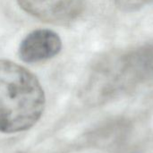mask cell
<instances>
[{
	"instance_id": "obj_3",
	"label": "cell",
	"mask_w": 153,
	"mask_h": 153,
	"mask_svg": "<svg viewBox=\"0 0 153 153\" xmlns=\"http://www.w3.org/2000/svg\"><path fill=\"white\" fill-rule=\"evenodd\" d=\"M61 48L62 41L57 33L48 29H38L22 40L18 54L23 62L33 64L56 56Z\"/></svg>"
},
{
	"instance_id": "obj_2",
	"label": "cell",
	"mask_w": 153,
	"mask_h": 153,
	"mask_svg": "<svg viewBox=\"0 0 153 153\" xmlns=\"http://www.w3.org/2000/svg\"><path fill=\"white\" fill-rule=\"evenodd\" d=\"M30 15L48 23L66 25L76 21L84 10V0H17Z\"/></svg>"
},
{
	"instance_id": "obj_1",
	"label": "cell",
	"mask_w": 153,
	"mask_h": 153,
	"mask_svg": "<svg viewBox=\"0 0 153 153\" xmlns=\"http://www.w3.org/2000/svg\"><path fill=\"white\" fill-rule=\"evenodd\" d=\"M37 77L12 61L0 59V132L12 134L33 126L45 108Z\"/></svg>"
},
{
	"instance_id": "obj_5",
	"label": "cell",
	"mask_w": 153,
	"mask_h": 153,
	"mask_svg": "<svg viewBox=\"0 0 153 153\" xmlns=\"http://www.w3.org/2000/svg\"><path fill=\"white\" fill-rule=\"evenodd\" d=\"M117 8L125 13H132L153 4V0H114Z\"/></svg>"
},
{
	"instance_id": "obj_4",
	"label": "cell",
	"mask_w": 153,
	"mask_h": 153,
	"mask_svg": "<svg viewBox=\"0 0 153 153\" xmlns=\"http://www.w3.org/2000/svg\"><path fill=\"white\" fill-rule=\"evenodd\" d=\"M130 68L153 78V42L126 56Z\"/></svg>"
}]
</instances>
